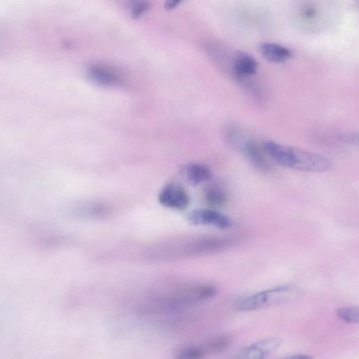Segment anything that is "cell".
Returning <instances> with one entry per match:
<instances>
[{
    "mask_svg": "<svg viewBox=\"0 0 359 359\" xmlns=\"http://www.w3.org/2000/svg\"><path fill=\"white\" fill-rule=\"evenodd\" d=\"M262 148L276 164L294 170L323 172L332 166L331 161L323 155L274 141H266Z\"/></svg>",
    "mask_w": 359,
    "mask_h": 359,
    "instance_id": "obj_1",
    "label": "cell"
},
{
    "mask_svg": "<svg viewBox=\"0 0 359 359\" xmlns=\"http://www.w3.org/2000/svg\"><path fill=\"white\" fill-rule=\"evenodd\" d=\"M231 67L235 77L244 79L257 73L258 62L251 55L245 52H238L233 58Z\"/></svg>",
    "mask_w": 359,
    "mask_h": 359,
    "instance_id": "obj_9",
    "label": "cell"
},
{
    "mask_svg": "<svg viewBox=\"0 0 359 359\" xmlns=\"http://www.w3.org/2000/svg\"><path fill=\"white\" fill-rule=\"evenodd\" d=\"M158 201L162 205L177 210L186 209L189 203L186 191L175 184L165 186L159 192Z\"/></svg>",
    "mask_w": 359,
    "mask_h": 359,
    "instance_id": "obj_7",
    "label": "cell"
},
{
    "mask_svg": "<svg viewBox=\"0 0 359 359\" xmlns=\"http://www.w3.org/2000/svg\"><path fill=\"white\" fill-rule=\"evenodd\" d=\"M260 54L266 60L280 63L287 61L292 57V51L287 47L279 43L264 41L258 45Z\"/></svg>",
    "mask_w": 359,
    "mask_h": 359,
    "instance_id": "obj_10",
    "label": "cell"
},
{
    "mask_svg": "<svg viewBox=\"0 0 359 359\" xmlns=\"http://www.w3.org/2000/svg\"><path fill=\"white\" fill-rule=\"evenodd\" d=\"M88 73L95 82L105 86H116L122 81L120 74L116 69L102 63L92 64L88 68Z\"/></svg>",
    "mask_w": 359,
    "mask_h": 359,
    "instance_id": "obj_8",
    "label": "cell"
},
{
    "mask_svg": "<svg viewBox=\"0 0 359 359\" xmlns=\"http://www.w3.org/2000/svg\"><path fill=\"white\" fill-rule=\"evenodd\" d=\"M182 172L187 180L193 185L208 181L212 176L210 168L202 163H191L183 168Z\"/></svg>",
    "mask_w": 359,
    "mask_h": 359,
    "instance_id": "obj_11",
    "label": "cell"
},
{
    "mask_svg": "<svg viewBox=\"0 0 359 359\" xmlns=\"http://www.w3.org/2000/svg\"><path fill=\"white\" fill-rule=\"evenodd\" d=\"M206 356L201 345L190 344L179 348L173 359H203Z\"/></svg>",
    "mask_w": 359,
    "mask_h": 359,
    "instance_id": "obj_14",
    "label": "cell"
},
{
    "mask_svg": "<svg viewBox=\"0 0 359 359\" xmlns=\"http://www.w3.org/2000/svg\"><path fill=\"white\" fill-rule=\"evenodd\" d=\"M337 317L344 323L357 324L359 322V307L347 306L339 308L336 311Z\"/></svg>",
    "mask_w": 359,
    "mask_h": 359,
    "instance_id": "obj_15",
    "label": "cell"
},
{
    "mask_svg": "<svg viewBox=\"0 0 359 359\" xmlns=\"http://www.w3.org/2000/svg\"><path fill=\"white\" fill-rule=\"evenodd\" d=\"M217 292L215 285L199 283L180 286L153 297L151 304L158 311L187 309L212 298Z\"/></svg>",
    "mask_w": 359,
    "mask_h": 359,
    "instance_id": "obj_2",
    "label": "cell"
},
{
    "mask_svg": "<svg viewBox=\"0 0 359 359\" xmlns=\"http://www.w3.org/2000/svg\"><path fill=\"white\" fill-rule=\"evenodd\" d=\"M281 344L278 337H269L247 346L239 351L232 359H265Z\"/></svg>",
    "mask_w": 359,
    "mask_h": 359,
    "instance_id": "obj_6",
    "label": "cell"
},
{
    "mask_svg": "<svg viewBox=\"0 0 359 359\" xmlns=\"http://www.w3.org/2000/svg\"><path fill=\"white\" fill-rule=\"evenodd\" d=\"M302 16L307 20L314 18L317 15V9L313 5L306 4L304 5L301 8Z\"/></svg>",
    "mask_w": 359,
    "mask_h": 359,
    "instance_id": "obj_16",
    "label": "cell"
},
{
    "mask_svg": "<svg viewBox=\"0 0 359 359\" xmlns=\"http://www.w3.org/2000/svg\"><path fill=\"white\" fill-rule=\"evenodd\" d=\"M188 219L196 225L225 229L233 226V220L227 215L211 208H196L188 215Z\"/></svg>",
    "mask_w": 359,
    "mask_h": 359,
    "instance_id": "obj_5",
    "label": "cell"
},
{
    "mask_svg": "<svg viewBox=\"0 0 359 359\" xmlns=\"http://www.w3.org/2000/svg\"><path fill=\"white\" fill-rule=\"evenodd\" d=\"M229 136L230 142L243 154L255 167L262 171L269 169V165L262 147H260L254 140L241 137L239 131L236 130L229 133Z\"/></svg>",
    "mask_w": 359,
    "mask_h": 359,
    "instance_id": "obj_4",
    "label": "cell"
},
{
    "mask_svg": "<svg viewBox=\"0 0 359 359\" xmlns=\"http://www.w3.org/2000/svg\"><path fill=\"white\" fill-rule=\"evenodd\" d=\"M298 293L297 287L293 285H278L243 298L236 308L243 311L269 308L288 302L295 299Z\"/></svg>",
    "mask_w": 359,
    "mask_h": 359,
    "instance_id": "obj_3",
    "label": "cell"
},
{
    "mask_svg": "<svg viewBox=\"0 0 359 359\" xmlns=\"http://www.w3.org/2000/svg\"><path fill=\"white\" fill-rule=\"evenodd\" d=\"M283 359H313V357L309 354L299 353L287 356Z\"/></svg>",
    "mask_w": 359,
    "mask_h": 359,
    "instance_id": "obj_18",
    "label": "cell"
},
{
    "mask_svg": "<svg viewBox=\"0 0 359 359\" xmlns=\"http://www.w3.org/2000/svg\"><path fill=\"white\" fill-rule=\"evenodd\" d=\"M204 200L212 208H220L226 204L227 197L225 192L221 188L212 185L205 189Z\"/></svg>",
    "mask_w": 359,
    "mask_h": 359,
    "instance_id": "obj_12",
    "label": "cell"
},
{
    "mask_svg": "<svg viewBox=\"0 0 359 359\" xmlns=\"http://www.w3.org/2000/svg\"><path fill=\"white\" fill-rule=\"evenodd\" d=\"M230 344V340L225 336H219L211 338L204 343L201 346L206 355L219 353L224 351Z\"/></svg>",
    "mask_w": 359,
    "mask_h": 359,
    "instance_id": "obj_13",
    "label": "cell"
},
{
    "mask_svg": "<svg viewBox=\"0 0 359 359\" xmlns=\"http://www.w3.org/2000/svg\"><path fill=\"white\" fill-rule=\"evenodd\" d=\"M147 8L148 4L142 1L132 3L130 6L131 12L135 17L142 15Z\"/></svg>",
    "mask_w": 359,
    "mask_h": 359,
    "instance_id": "obj_17",
    "label": "cell"
}]
</instances>
